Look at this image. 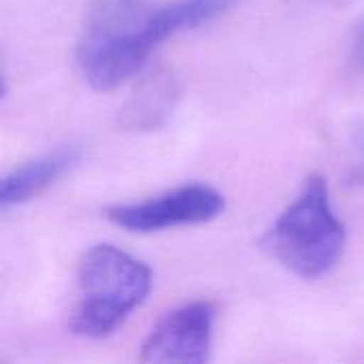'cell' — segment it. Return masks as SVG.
I'll list each match as a JSON object with an SVG mask.
<instances>
[{
  "label": "cell",
  "mask_w": 364,
  "mask_h": 364,
  "mask_svg": "<svg viewBox=\"0 0 364 364\" xmlns=\"http://www.w3.org/2000/svg\"><path fill=\"white\" fill-rule=\"evenodd\" d=\"M79 299L70 316V331L79 337L111 335L147 299L151 271L128 252L98 243L90 247L77 271Z\"/></svg>",
  "instance_id": "3"
},
{
  "label": "cell",
  "mask_w": 364,
  "mask_h": 364,
  "mask_svg": "<svg viewBox=\"0 0 364 364\" xmlns=\"http://www.w3.org/2000/svg\"><path fill=\"white\" fill-rule=\"evenodd\" d=\"M352 145L356 151V162L352 168V183L364 186V124L358 122L352 130Z\"/></svg>",
  "instance_id": "9"
},
{
  "label": "cell",
  "mask_w": 364,
  "mask_h": 364,
  "mask_svg": "<svg viewBox=\"0 0 364 364\" xmlns=\"http://www.w3.org/2000/svg\"><path fill=\"white\" fill-rule=\"evenodd\" d=\"M186 28L192 26L183 0H92L77 64L94 90L111 92L134 77L160 43Z\"/></svg>",
  "instance_id": "1"
},
{
  "label": "cell",
  "mask_w": 364,
  "mask_h": 364,
  "mask_svg": "<svg viewBox=\"0 0 364 364\" xmlns=\"http://www.w3.org/2000/svg\"><path fill=\"white\" fill-rule=\"evenodd\" d=\"M346 241V224L333 209L326 179L311 175L294 203L264 232L262 247L290 273L318 279L337 267Z\"/></svg>",
  "instance_id": "2"
},
{
  "label": "cell",
  "mask_w": 364,
  "mask_h": 364,
  "mask_svg": "<svg viewBox=\"0 0 364 364\" xmlns=\"http://www.w3.org/2000/svg\"><path fill=\"white\" fill-rule=\"evenodd\" d=\"M168 92H147L139 96L126 111V119L134 128H151L160 119H164V113L168 109Z\"/></svg>",
  "instance_id": "7"
},
{
  "label": "cell",
  "mask_w": 364,
  "mask_h": 364,
  "mask_svg": "<svg viewBox=\"0 0 364 364\" xmlns=\"http://www.w3.org/2000/svg\"><path fill=\"white\" fill-rule=\"evenodd\" d=\"M79 160H81V151L73 145H66L15 166L11 173L2 177L0 183L2 207L21 205L32 196L41 194L51 183H55L62 175L70 173L79 164Z\"/></svg>",
  "instance_id": "6"
},
{
  "label": "cell",
  "mask_w": 364,
  "mask_h": 364,
  "mask_svg": "<svg viewBox=\"0 0 364 364\" xmlns=\"http://www.w3.org/2000/svg\"><path fill=\"white\" fill-rule=\"evenodd\" d=\"M215 309L207 301L171 311L145 339L141 364H209Z\"/></svg>",
  "instance_id": "5"
},
{
  "label": "cell",
  "mask_w": 364,
  "mask_h": 364,
  "mask_svg": "<svg viewBox=\"0 0 364 364\" xmlns=\"http://www.w3.org/2000/svg\"><path fill=\"white\" fill-rule=\"evenodd\" d=\"M237 0H183L188 17H190V26L196 28L209 19H213L215 15L224 13L226 9H230Z\"/></svg>",
  "instance_id": "8"
},
{
  "label": "cell",
  "mask_w": 364,
  "mask_h": 364,
  "mask_svg": "<svg viewBox=\"0 0 364 364\" xmlns=\"http://www.w3.org/2000/svg\"><path fill=\"white\" fill-rule=\"evenodd\" d=\"M224 196L205 183L171 190L162 196L107 209V218L132 232H156L175 226L207 224L224 211Z\"/></svg>",
  "instance_id": "4"
},
{
  "label": "cell",
  "mask_w": 364,
  "mask_h": 364,
  "mask_svg": "<svg viewBox=\"0 0 364 364\" xmlns=\"http://www.w3.org/2000/svg\"><path fill=\"white\" fill-rule=\"evenodd\" d=\"M352 62L354 66L364 73V17L356 21L354 36H352Z\"/></svg>",
  "instance_id": "10"
}]
</instances>
